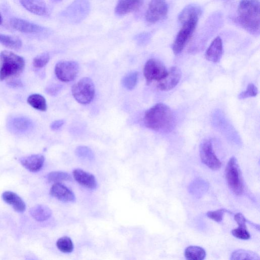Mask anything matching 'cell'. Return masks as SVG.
<instances>
[{"label":"cell","instance_id":"1","mask_svg":"<svg viewBox=\"0 0 260 260\" xmlns=\"http://www.w3.org/2000/svg\"><path fill=\"white\" fill-rule=\"evenodd\" d=\"M174 115L170 108L163 103H158L146 112L145 126L154 131H167L173 126Z\"/></svg>","mask_w":260,"mask_h":260},{"label":"cell","instance_id":"2","mask_svg":"<svg viewBox=\"0 0 260 260\" xmlns=\"http://www.w3.org/2000/svg\"><path fill=\"white\" fill-rule=\"evenodd\" d=\"M258 0H241L238 8V21L246 31L258 35L260 30Z\"/></svg>","mask_w":260,"mask_h":260},{"label":"cell","instance_id":"3","mask_svg":"<svg viewBox=\"0 0 260 260\" xmlns=\"http://www.w3.org/2000/svg\"><path fill=\"white\" fill-rule=\"evenodd\" d=\"M25 66L24 59L13 52L4 50L0 53V81L19 76Z\"/></svg>","mask_w":260,"mask_h":260},{"label":"cell","instance_id":"4","mask_svg":"<svg viewBox=\"0 0 260 260\" xmlns=\"http://www.w3.org/2000/svg\"><path fill=\"white\" fill-rule=\"evenodd\" d=\"M91 11L89 0H75L61 14L63 21L69 24H78L84 21Z\"/></svg>","mask_w":260,"mask_h":260},{"label":"cell","instance_id":"5","mask_svg":"<svg viewBox=\"0 0 260 260\" xmlns=\"http://www.w3.org/2000/svg\"><path fill=\"white\" fill-rule=\"evenodd\" d=\"M226 179L230 189L237 196L243 192L244 186L239 166L237 159L232 157L226 167Z\"/></svg>","mask_w":260,"mask_h":260},{"label":"cell","instance_id":"6","mask_svg":"<svg viewBox=\"0 0 260 260\" xmlns=\"http://www.w3.org/2000/svg\"><path fill=\"white\" fill-rule=\"evenodd\" d=\"M198 19L199 17H193L182 24V28L173 44L172 50L175 55L180 54L190 40L196 29Z\"/></svg>","mask_w":260,"mask_h":260},{"label":"cell","instance_id":"7","mask_svg":"<svg viewBox=\"0 0 260 260\" xmlns=\"http://www.w3.org/2000/svg\"><path fill=\"white\" fill-rule=\"evenodd\" d=\"M72 95L75 99L81 105H88L93 100L95 94V85L92 80L84 77L79 80L72 87Z\"/></svg>","mask_w":260,"mask_h":260},{"label":"cell","instance_id":"8","mask_svg":"<svg viewBox=\"0 0 260 260\" xmlns=\"http://www.w3.org/2000/svg\"><path fill=\"white\" fill-rule=\"evenodd\" d=\"M168 10L166 0H150L145 15L146 21L150 24L157 23L166 17Z\"/></svg>","mask_w":260,"mask_h":260},{"label":"cell","instance_id":"9","mask_svg":"<svg viewBox=\"0 0 260 260\" xmlns=\"http://www.w3.org/2000/svg\"><path fill=\"white\" fill-rule=\"evenodd\" d=\"M200 155L202 162L213 170L221 168L222 163L216 155L211 140L204 141L200 145Z\"/></svg>","mask_w":260,"mask_h":260},{"label":"cell","instance_id":"10","mask_svg":"<svg viewBox=\"0 0 260 260\" xmlns=\"http://www.w3.org/2000/svg\"><path fill=\"white\" fill-rule=\"evenodd\" d=\"M165 66L160 61L151 59L147 61L144 68V76L148 84L153 81H159L167 74Z\"/></svg>","mask_w":260,"mask_h":260},{"label":"cell","instance_id":"11","mask_svg":"<svg viewBox=\"0 0 260 260\" xmlns=\"http://www.w3.org/2000/svg\"><path fill=\"white\" fill-rule=\"evenodd\" d=\"M79 71V65L74 61H61L55 67V74L57 78L63 82L73 80Z\"/></svg>","mask_w":260,"mask_h":260},{"label":"cell","instance_id":"12","mask_svg":"<svg viewBox=\"0 0 260 260\" xmlns=\"http://www.w3.org/2000/svg\"><path fill=\"white\" fill-rule=\"evenodd\" d=\"M10 24L14 29L24 33H44L47 35L49 33L47 28L19 18L11 19Z\"/></svg>","mask_w":260,"mask_h":260},{"label":"cell","instance_id":"13","mask_svg":"<svg viewBox=\"0 0 260 260\" xmlns=\"http://www.w3.org/2000/svg\"><path fill=\"white\" fill-rule=\"evenodd\" d=\"M181 77V70L177 67H172L167 71L166 75L158 81L157 88L163 91H170L178 84Z\"/></svg>","mask_w":260,"mask_h":260},{"label":"cell","instance_id":"14","mask_svg":"<svg viewBox=\"0 0 260 260\" xmlns=\"http://www.w3.org/2000/svg\"><path fill=\"white\" fill-rule=\"evenodd\" d=\"M144 0H119L115 8V14L122 17L137 12L143 6Z\"/></svg>","mask_w":260,"mask_h":260},{"label":"cell","instance_id":"15","mask_svg":"<svg viewBox=\"0 0 260 260\" xmlns=\"http://www.w3.org/2000/svg\"><path fill=\"white\" fill-rule=\"evenodd\" d=\"M50 194L64 202H74L76 200L73 192L61 183H55L50 189Z\"/></svg>","mask_w":260,"mask_h":260},{"label":"cell","instance_id":"16","mask_svg":"<svg viewBox=\"0 0 260 260\" xmlns=\"http://www.w3.org/2000/svg\"><path fill=\"white\" fill-rule=\"evenodd\" d=\"M22 6L28 12L39 16H47L48 10L43 0H20Z\"/></svg>","mask_w":260,"mask_h":260},{"label":"cell","instance_id":"17","mask_svg":"<svg viewBox=\"0 0 260 260\" xmlns=\"http://www.w3.org/2000/svg\"><path fill=\"white\" fill-rule=\"evenodd\" d=\"M223 52V42L221 38L218 36L216 38L205 53V58L208 61L214 62H219L222 56Z\"/></svg>","mask_w":260,"mask_h":260},{"label":"cell","instance_id":"18","mask_svg":"<svg viewBox=\"0 0 260 260\" xmlns=\"http://www.w3.org/2000/svg\"><path fill=\"white\" fill-rule=\"evenodd\" d=\"M75 180L81 186L95 190L97 187V182L94 175L81 169H75L73 171Z\"/></svg>","mask_w":260,"mask_h":260},{"label":"cell","instance_id":"19","mask_svg":"<svg viewBox=\"0 0 260 260\" xmlns=\"http://www.w3.org/2000/svg\"><path fill=\"white\" fill-rule=\"evenodd\" d=\"M20 161L26 169L31 172H36L43 167L45 158L42 154H32L21 158Z\"/></svg>","mask_w":260,"mask_h":260},{"label":"cell","instance_id":"20","mask_svg":"<svg viewBox=\"0 0 260 260\" xmlns=\"http://www.w3.org/2000/svg\"><path fill=\"white\" fill-rule=\"evenodd\" d=\"M2 198L4 201L11 205L16 212L23 213L26 211V205L25 202L16 193L7 191L3 193Z\"/></svg>","mask_w":260,"mask_h":260},{"label":"cell","instance_id":"21","mask_svg":"<svg viewBox=\"0 0 260 260\" xmlns=\"http://www.w3.org/2000/svg\"><path fill=\"white\" fill-rule=\"evenodd\" d=\"M234 220L238 225L237 229L232 231V235L236 238L242 240H248L250 235L246 226V220L241 213H237L234 216Z\"/></svg>","mask_w":260,"mask_h":260},{"label":"cell","instance_id":"22","mask_svg":"<svg viewBox=\"0 0 260 260\" xmlns=\"http://www.w3.org/2000/svg\"><path fill=\"white\" fill-rule=\"evenodd\" d=\"M32 217L38 222L47 220L52 215V211L48 206L39 204L31 208L30 211Z\"/></svg>","mask_w":260,"mask_h":260},{"label":"cell","instance_id":"23","mask_svg":"<svg viewBox=\"0 0 260 260\" xmlns=\"http://www.w3.org/2000/svg\"><path fill=\"white\" fill-rule=\"evenodd\" d=\"M0 44L15 50L20 49L23 45L22 41L19 37L2 33H0Z\"/></svg>","mask_w":260,"mask_h":260},{"label":"cell","instance_id":"24","mask_svg":"<svg viewBox=\"0 0 260 260\" xmlns=\"http://www.w3.org/2000/svg\"><path fill=\"white\" fill-rule=\"evenodd\" d=\"M206 255L205 249L198 246H190L185 251L186 258L190 260H202L205 258Z\"/></svg>","mask_w":260,"mask_h":260},{"label":"cell","instance_id":"25","mask_svg":"<svg viewBox=\"0 0 260 260\" xmlns=\"http://www.w3.org/2000/svg\"><path fill=\"white\" fill-rule=\"evenodd\" d=\"M202 14L201 9L196 6L190 5L185 8L179 16V21L182 24L193 17H200Z\"/></svg>","mask_w":260,"mask_h":260},{"label":"cell","instance_id":"26","mask_svg":"<svg viewBox=\"0 0 260 260\" xmlns=\"http://www.w3.org/2000/svg\"><path fill=\"white\" fill-rule=\"evenodd\" d=\"M28 103L34 109L45 112L47 110L46 100L44 97L39 94H33L29 97Z\"/></svg>","mask_w":260,"mask_h":260},{"label":"cell","instance_id":"27","mask_svg":"<svg viewBox=\"0 0 260 260\" xmlns=\"http://www.w3.org/2000/svg\"><path fill=\"white\" fill-rule=\"evenodd\" d=\"M47 179L50 183H57L71 181L72 178L69 174L65 172L53 171L47 175Z\"/></svg>","mask_w":260,"mask_h":260},{"label":"cell","instance_id":"28","mask_svg":"<svg viewBox=\"0 0 260 260\" xmlns=\"http://www.w3.org/2000/svg\"><path fill=\"white\" fill-rule=\"evenodd\" d=\"M58 248L62 252L70 253L74 249L73 243L71 239L68 236L59 238L57 242Z\"/></svg>","mask_w":260,"mask_h":260},{"label":"cell","instance_id":"29","mask_svg":"<svg viewBox=\"0 0 260 260\" xmlns=\"http://www.w3.org/2000/svg\"><path fill=\"white\" fill-rule=\"evenodd\" d=\"M138 74L137 72H131L126 74L122 80L123 86L128 90H132L137 84Z\"/></svg>","mask_w":260,"mask_h":260},{"label":"cell","instance_id":"30","mask_svg":"<svg viewBox=\"0 0 260 260\" xmlns=\"http://www.w3.org/2000/svg\"><path fill=\"white\" fill-rule=\"evenodd\" d=\"M75 153L79 158L88 161H92L95 159L94 153L88 147L79 146L75 150Z\"/></svg>","mask_w":260,"mask_h":260},{"label":"cell","instance_id":"31","mask_svg":"<svg viewBox=\"0 0 260 260\" xmlns=\"http://www.w3.org/2000/svg\"><path fill=\"white\" fill-rule=\"evenodd\" d=\"M232 259H259L256 254L251 251L245 250H238L231 254Z\"/></svg>","mask_w":260,"mask_h":260},{"label":"cell","instance_id":"32","mask_svg":"<svg viewBox=\"0 0 260 260\" xmlns=\"http://www.w3.org/2000/svg\"><path fill=\"white\" fill-rule=\"evenodd\" d=\"M49 59L50 57L48 53H43L34 59L33 66L36 68H43L48 63Z\"/></svg>","mask_w":260,"mask_h":260},{"label":"cell","instance_id":"33","mask_svg":"<svg viewBox=\"0 0 260 260\" xmlns=\"http://www.w3.org/2000/svg\"><path fill=\"white\" fill-rule=\"evenodd\" d=\"M257 88L254 84L250 83L247 86L246 90L239 95L238 98L240 99H244L249 97H255L257 95Z\"/></svg>","mask_w":260,"mask_h":260},{"label":"cell","instance_id":"34","mask_svg":"<svg viewBox=\"0 0 260 260\" xmlns=\"http://www.w3.org/2000/svg\"><path fill=\"white\" fill-rule=\"evenodd\" d=\"M227 212V211L225 209H220L216 211L208 212L206 216L211 220L220 223L222 221L224 215Z\"/></svg>","mask_w":260,"mask_h":260},{"label":"cell","instance_id":"35","mask_svg":"<svg viewBox=\"0 0 260 260\" xmlns=\"http://www.w3.org/2000/svg\"><path fill=\"white\" fill-rule=\"evenodd\" d=\"M29 122L23 119H17L15 120L14 125L16 129L19 130H24L29 126Z\"/></svg>","mask_w":260,"mask_h":260},{"label":"cell","instance_id":"36","mask_svg":"<svg viewBox=\"0 0 260 260\" xmlns=\"http://www.w3.org/2000/svg\"><path fill=\"white\" fill-rule=\"evenodd\" d=\"M61 89L62 86L60 85H53L48 88L46 89V92L50 95L55 96L58 94Z\"/></svg>","mask_w":260,"mask_h":260},{"label":"cell","instance_id":"37","mask_svg":"<svg viewBox=\"0 0 260 260\" xmlns=\"http://www.w3.org/2000/svg\"><path fill=\"white\" fill-rule=\"evenodd\" d=\"M149 38V34L148 33H141L137 35L135 37V40L139 44L143 43Z\"/></svg>","mask_w":260,"mask_h":260},{"label":"cell","instance_id":"38","mask_svg":"<svg viewBox=\"0 0 260 260\" xmlns=\"http://www.w3.org/2000/svg\"><path fill=\"white\" fill-rule=\"evenodd\" d=\"M63 120H58L54 122L50 125V128L54 131L58 130L64 124Z\"/></svg>","mask_w":260,"mask_h":260},{"label":"cell","instance_id":"39","mask_svg":"<svg viewBox=\"0 0 260 260\" xmlns=\"http://www.w3.org/2000/svg\"><path fill=\"white\" fill-rule=\"evenodd\" d=\"M9 85L14 87H20L22 86V83L19 80H12L9 83Z\"/></svg>","mask_w":260,"mask_h":260},{"label":"cell","instance_id":"40","mask_svg":"<svg viewBox=\"0 0 260 260\" xmlns=\"http://www.w3.org/2000/svg\"><path fill=\"white\" fill-rule=\"evenodd\" d=\"M3 23V16L1 14V13H0V25H2Z\"/></svg>","mask_w":260,"mask_h":260},{"label":"cell","instance_id":"41","mask_svg":"<svg viewBox=\"0 0 260 260\" xmlns=\"http://www.w3.org/2000/svg\"><path fill=\"white\" fill-rule=\"evenodd\" d=\"M54 3H59L63 1V0H51Z\"/></svg>","mask_w":260,"mask_h":260}]
</instances>
